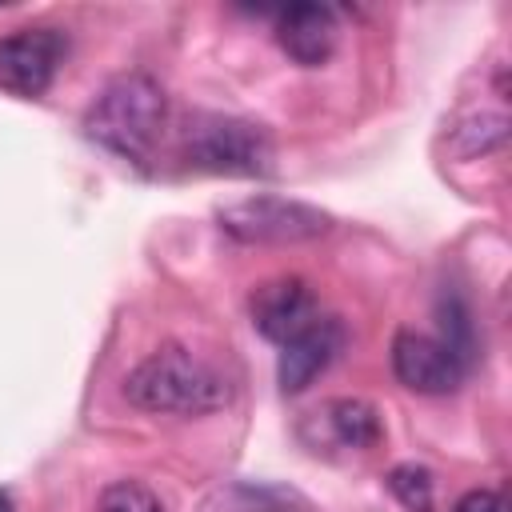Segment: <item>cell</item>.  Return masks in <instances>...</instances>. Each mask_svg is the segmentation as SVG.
<instances>
[{
	"mask_svg": "<svg viewBox=\"0 0 512 512\" xmlns=\"http://www.w3.org/2000/svg\"><path fill=\"white\" fill-rule=\"evenodd\" d=\"M128 404L168 416H204L232 400L228 380L180 344H164L124 376Z\"/></svg>",
	"mask_w": 512,
	"mask_h": 512,
	"instance_id": "6da1fadb",
	"label": "cell"
},
{
	"mask_svg": "<svg viewBox=\"0 0 512 512\" xmlns=\"http://www.w3.org/2000/svg\"><path fill=\"white\" fill-rule=\"evenodd\" d=\"M248 308H252V324H256V332H260L264 340L280 344V348H284L288 340H296L308 324L320 320L316 296H312V288H308L300 276H276V280H264V284L252 292Z\"/></svg>",
	"mask_w": 512,
	"mask_h": 512,
	"instance_id": "52a82bcc",
	"label": "cell"
},
{
	"mask_svg": "<svg viewBox=\"0 0 512 512\" xmlns=\"http://www.w3.org/2000/svg\"><path fill=\"white\" fill-rule=\"evenodd\" d=\"M504 136H508V116H504V112H480V116H472L468 124H460V128L452 132L460 156L492 152V148L504 144Z\"/></svg>",
	"mask_w": 512,
	"mask_h": 512,
	"instance_id": "7c38bea8",
	"label": "cell"
},
{
	"mask_svg": "<svg viewBox=\"0 0 512 512\" xmlns=\"http://www.w3.org/2000/svg\"><path fill=\"white\" fill-rule=\"evenodd\" d=\"M164 120H168L164 88L144 72H124L112 84H104V92L88 104L84 132L100 148L144 164L164 132Z\"/></svg>",
	"mask_w": 512,
	"mask_h": 512,
	"instance_id": "7a4b0ae2",
	"label": "cell"
},
{
	"mask_svg": "<svg viewBox=\"0 0 512 512\" xmlns=\"http://www.w3.org/2000/svg\"><path fill=\"white\" fill-rule=\"evenodd\" d=\"M348 332L336 316H320L316 324H308L296 340H288L280 348V364H276V380L284 392H304L344 348Z\"/></svg>",
	"mask_w": 512,
	"mask_h": 512,
	"instance_id": "9c48e42d",
	"label": "cell"
},
{
	"mask_svg": "<svg viewBox=\"0 0 512 512\" xmlns=\"http://www.w3.org/2000/svg\"><path fill=\"white\" fill-rule=\"evenodd\" d=\"M184 152L196 168L220 176H268L276 156L268 132L240 116H196L184 132Z\"/></svg>",
	"mask_w": 512,
	"mask_h": 512,
	"instance_id": "3957f363",
	"label": "cell"
},
{
	"mask_svg": "<svg viewBox=\"0 0 512 512\" xmlns=\"http://www.w3.org/2000/svg\"><path fill=\"white\" fill-rule=\"evenodd\" d=\"M216 220L240 244H304L332 228L328 212L288 196H248V200L224 204Z\"/></svg>",
	"mask_w": 512,
	"mask_h": 512,
	"instance_id": "277c9868",
	"label": "cell"
},
{
	"mask_svg": "<svg viewBox=\"0 0 512 512\" xmlns=\"http://www.w3.org/2000/svg\"><path fill=\"white\" fill-rule=\"evenodd\" d=\"M96 512H164L160 496L140 480H116L100 492Z\"/></svg>",
	"mask_w": 512,
	"mask_h": 512,
	"instance_id": "5bb4252c",
	"label": "cell"
},
{
	"mask_svg": "<svg viewBox=\"0 0 512 512\" xmlns=\"http://www.w3.org/2000/svg\"><path fill=\"white\" fill-rule=\"evenodd\" d=\"M392 372H396V380H400L408 392H420V396H448V392H456V388L464 384L468 364H464L440 336L400 328V332L392 336Z\"/></svg>",
	"mask_w": 512,
	"mask_h": 512,
	"instance_id": "8992f818",
	"label": "cell"
},
{
	"mask_svg": "<svg viewBox=\"0 0 512 512\" xmlns=\"http://www.w3.org/2000/svg\"><path fill=\"white\" fill-rule=\"evenodd\" d=\"M388 488L392 496L408 508V512H432V496H436V484H432V472L424 464H396L388 472Z\"/></svg>",
	"mask_w": 512,
	"mask_h": 512,
	"instance_id": "4fadbf2b",
	"label": "cell"
},
{
	"mask_svg": "<svg viewBox=\"0 0 512 512\" xmlns=\"http://www.w3.org/2000/svg\"><path fill=\"white\" fill-rule=\"evenodd\" d=\"M452 512H508V500L496 488H472L452 504Z\"/></svg>",
	"mask_w": 512,
	"mask_h": 512,
	"instance_id": "9a60e30c",
	"label": "cell"
},
{
	"mask_svg": "<svg viewBox=\"0 0 512 512\" xmlns=\"http://www.w3.org/2000/svg\"><path fill=\"white\" fill-rule=\"evenodd\" d=\"M336 12L324 4H292L276 16V44L288 52V60L316 68L332 56L336 48Z\"/></svg>",
	"mask_w": 512,
	"mask_h": 512,
	"instance_id": "30bf717a",
	"label": "cell"
},
{
	"mask_svg": "<svg viewBox=\"0 0 512 512\" xmlns=\"http://www.w3.org/2000/svg\"><path fill=\"white\" fill-rule=\"evenodd\" d=\"M64 60V36L52 28H16L0 36V88L36 100L52 88Z\"/></svg>",
	"mask_w": 512,
	"mask_h": 512,
	"instance_id": "5b68a950",
	"label": "cell"
},
{
	"mask_svg": "<svg viewBox=\"0 0 512 512\" xmlns=\"http://www.w3.org/2000/svg\"><path fill=\"white\" fill-rule=\"evenodd\" d=\"M0 512H12V500H8L4 492H0Z\"/></svg>",
	"mask_w": 512,
	"mask_h": 512,
	"instance_id": "2e32d148",
	"label": "cell"
},
{
	"mask_svg": "<svg viewBox=\"0 0 512 512\" xmlns=\"http://www.w3.org/2000/svg\"><path fill=\"white\" fill-rule=\"evenodd\" d=\"M436 316H440V340L468 364L472 360V348H476V324H472V308L460 292H440L436 300Z\"/></svg>",
	"mask_w": 512,
	"mask_h": 512,
	"instance_id": "8fae6325",
	"label": "cell"
},
{
	"mask_svg": "<svg viewBox=\"0 0 512 512\" xmlns=\"http://www.w3.org/2000/svg\"><path fill=\"white\" fill-rule=\"evenodd\" d=\"M380 416L368 400L356 396H336L328 404H320L316 412H308V420L300 424V436L320 452V448H348V452H364L380 440Z\"/></svg>",
	"mask_w": 512,
	"mask_h": 512,
	"instance_id": "ba28073f",
	"label": "cell"
}]
</instances>
